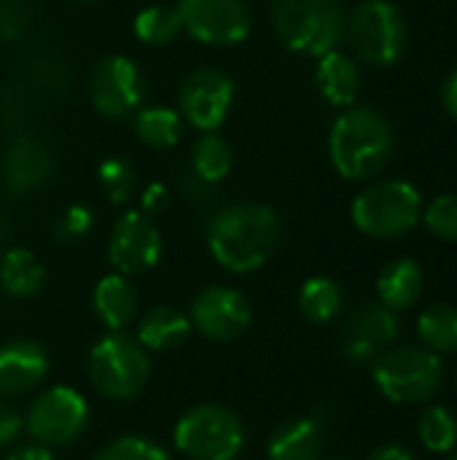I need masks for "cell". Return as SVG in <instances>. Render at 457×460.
I'll return each instance as SVG.
<instances>
[{
  "mask_svg": "<svg viewBox=\"0 0 457 460\" xmlns=\"http://www.w3.org/2000/svg\"><path fill=\"white\" fill-rule=\"evenodd\" d=\"M280 245V216L269 205L237 202L221 208L207 224L210 256L234 275L261 270Z\"/></svg>",
  "mask_w": 457,
  "mask_h": 460,
  "instance_id": "cell-1",
  "label": "cell"
},
{
  "mask_svg": "<svg viewBox=\"0 0 457 460\" xmlns=\"http://www.w3.org/2000/svg\"><path fill=\"white\" fill-rule=\"evenodd\" d=\"M396 135L385 113L369 105L345 108L329 132V156L334 170L347 181L374 178L393 154Z\"/></svg>",
  "mask_w": 457,
  "mask_h": 460,
  "instance_id": "cell-2",
  "label": "cell"
},
{
  "mask_svg": "<svg viewBox=\"0 0 457 460\" xmlns=\"http://www.w3.org/2000/svg\"><path fill=\"white\" fill-rule=\"evenodd\" d=\"M272 24L291 51L310 57L337 49L347 32L339 0H272Z\"/></svg>",
  "mask_w": 457,
  "mask_h": 460,
  "instance_id": "cell-3",
  "label": "cell"
},
{
  "mask_svg": "<svg viewBox=\"0 0 457 460\" xmlns=\"http://www.w3.org/2000/svg\"><path fill=\"white\" fill-rule=\"evenodd\" d=\"M372 377L380 394L396 404H420L439 394L444 361L428 348L399 345L372 361Z\"/></svg>",
  "mask_w": 457,
  "mask_h": 460,
  "instance_id": "cell-4",
  "label": "cell"
},
{
  "mask_svg": "<svg viewBox=\"0 0 457 460\" xmlns=\"http://www.w3.org/2000/svg\"><path fill=\"white\" fill-rule=\"evenodd\" d=\"M86 372L97 394L113 402H127L135 399L148 383L151 356L132 334L108 332L92 345Z\"/></svg>",
  "mask_w": 457,
  "mask_h": 460,
  "instance_id": "cell-5",
  "label": "cell"
},
{
  "mask_svg": "<svg viewBox=\"0 0 457 460\" xmlns=\"http://www.w3.org/2000/svg\"><path fill=\"white\" fill-rule=\"evenodd\" d=\"M350 216L361 234L372 240H396L420 224L423 197L409 181H380L353 199Z\"/></svg>",
  "mask_w": 457,
  "mask_h": 460,
  "instance_id": "cell-6",
  "label": "cell"
},
{
  "mask_svg": "<svg viewBox=\"0 0 457 460\" xmlns=\"http://www.w3.org/2000/svg\"><path fill=\"white\" fill-rule=\"evenodd\" d=\"M172 442L189 460H234L245 445V429L232 410L197 404L175 423Z\"/></svg>",
  "mask_w": 457,
  "mask_h": 460,
  "instance_id": "cell-7",
  "label": "cell"
},
{
  "mask_svg": "<svg viewBox=\"0 0 457 460\" xmlns=\"http://www.w3.org/2000/svg\"><path fill=\"white\" fill-rule=\"evenodd\" d=\"M347 35L356 54L372 67L396 65L409 40L407 22L391 0H364L347 19Z\"/></svg>",
  "mask_w": 457,
  "mask_h": 460,
  "instance_id": "cell-8",
  "label": "cell"
},
{
  "mask_svg": "<svg viewBox=\"0 0 457 460\" xmlns=\"http://www.w3.org/2000/svg\"><path fill=\"white\" fill-rule=\"evenodd\" d=\"M89 426V404L81 391L54 385L38 394L24 415V431L40 447H67L83 437Z\"/></svg>",
  "mask_w": 457,
  "mask_h": 460,
  "instance_id": "cell-9",
  "label": "cell"
},
{
  "mask_svg": "<svg viewBox=\"0 0 457 460\" xmlns=\"http://www.w3.org/2000/svg\"><path fill=\"white\" fill-rule=\"evenodd\" d=\"M178 16L183 30L207 46H237L253 30L245 0H178Z\"/></svg>",
  "mask_w": 457,
  "mask_h": 460,
  "instance_id": "cell-10",
  "label": "cell"
},
{
  "mask_svg": "<svg viewBox=\"0 0 457 460\" xmlns=\"http://www.w3.org/2000/svg\"><path fill=\"white\" fill-rule=\"evenodd\" d=\"M89 100L105 119H127L145 100V75L135 59L124 54H110L92 70Z\"/></svg>",
  "mask_w": 457,
  "mask_h": 460,
  "instance_id": "cell-11",
  "label": "cell"
},
{
  "mask_svg": "<svg viewBox=\"0 0 457 460\" xmlns=\"http://www.w3.org/2000/svg\"><path fill=\"white\" fill-rule=\"evenodd\" d=\"M234 105V81L218 67L186 75L178 92V113L199 132H218Z\"/></svg>",
  "mask_w": 457,
  "mask_h": 460,
  "instance_id": "cell-12",
  "label": "cell"
},
{
  "mask_svg": "<svg viewBox=\"0 0 457 460\" xmlns=\"http://www.w3.org/2000/svg\"><path fill=\"white\" fill-rule=\"evenodd\" d=\"M191 329H197L205 340L232 342L240 340L253 323V307L245 294L229 286H210L191 302L189 313Z\"/></svg>",
  "mask_w": 457,
  "mask_h": 460,
  "instance_id": "cell-13",
  "label": "cell"
},
{
  "mask_svg": "<svg viewBox=\"0 0 457 460\" xmlns=\"http://www.w3.org/2000/svg\"><path fill=\"white\" fill-rule=\"evenodd\" d=\"M401 332L399 313L382 302H366L350 313L342 329V350L353 364H369L385 353Z\"/></svg>",
  "mask_w": 457,
  "mask_h": 460,
  "instance_id": "cell-14",
  "label": "cell"
},
{
  "mask_svg": "<svg viewBox=\"0 0 457 460\" xmlns=\"http://www.w3.org/2000/svg\"><path fill=\"white\" fill-rule=\"evenodd\" d=\"M108 259L119 275H140L159 264L162 237L145 213H124L108 240Z\"/></svg>",
  "mask_w": 457,
  "mask_h": 460,
  "instance_id": "cell-15",
  "label": "cell"
},
{
  "mask_svg": "<svg viewBox=\"0 0 457 460\" xmlns=\"http://www.w3.org/2000/svg\"><path fill=\"white\" fill-rule=\"evenodd\" d=\"M48 375V356L32 340H11L0 345V396H24Z\"/></svg>",
  "mask_w": 457,
  "mask_h": 460,
  "instance_id": "cell-16",
  "label": "cell"
},
{
  "mask_svg": "<svg viewBox=\"0 0 457 460\" xmlns=\"http://www.w3.org/2000/svg\"><path fill=\"white\" fill-rule=\"evenodd\" d=\"M54 172V159L48 148L32 137L22 135L11 143L3 159V183L11 194H30L40 189Z\"/></svg>",
  "mask_w": 457,
  "mask_h": 460,
  "instance_id": "cell-17",
  "label": "cell"
},
{
  "mask_svg": "<svg viewBox=\"0 0 457 460\" xmlns=\"http://www.w3.org/2000/svg\"><path fill=\"white\" fill-rule=\"evenodd\" d=\"M326 447V431L315 418L283 420L267 442L269 460H321Z\"/></svg>",
  "mask_w": 457,
  "mask_h": 460,
  "instance_id": "cell-18",
  "label": "cell"
},
{
  "mask_svg": "<svg viewBox=\"0 0 457 460\" xmlns=\"http://www.w3.org/2000/svg\"><path fill=\"white\" fill-rule=\"evenodd\" d=\"M315 81L321 86V94L331 105L350 108V105H356L358 92H361V67L350 54L331 49V51L321 54Z\"/></svg>",
  "mask_w": 457,
  "mask_h": 460,
  "instance_id": "cell-19",
  "label": "cell"
},
{
  "mask_svg": "<svg viewBox=\"0 0 457 460\" xmlns=\"http://www.w3.org/2000/svg\"><path fill=\"white\" fill-rule=\"evenodd\" d=\"M92 307L108 332H124L137 313V294L127 275H105L92 294Z\"/></svg>",
  "mask_w": 457,
  "mask_h": 460,
  "instance_id": "cell-20",
  "label": "cell"
},
{
  "mask_svg": "<svg viewBox=\"0 0 457 460\" xmlns=\"http://www.w3.org/2000/svg\"><path fill=\"white\" fill-rule=\"evenodd\" d=\"M423 286H426V272L415 259H393L391 264L382 267L377 278L380 302L393 313L415 307L417 299L423 296Z\"/></svg>",
  "mask_w": 457,
  "mask_h": 460,
  "instance_id": "cell-21",
  "label": "cell"
},
{
  "mask_svg": "<svg viewBox=\"0 0 457 460\" xmlns=\"http://www.w3.org/2000/svg\"><path fill=\"white\" fill-rule=\"evenodd\" d=\"M191 334V321L183 310L178 307H151L140 321H137V334L135 340L148 350V353H167L180 348Z\"/></svg>",
  "mask_w": 457,
  "mask_h": 460,
  "instance_id": "cell-22",
  "label": "cell"
},
{
  "mask_svg": "<svg viewBox=\"0 0 457 460\" xmlns=\"http://www.w3.org/2000/svg\"><path fill=\"white\" fill-rule=\"evenodd\" d=\"M46 272L35 253L24 248H11L0 259V288L13 299H30L43 288Z\"/></svg>",
  "mask_w": 457,
  "mask_h": 460,
  "instance_id": "cell-23",
  "label": "cell"
},
{
  "mask_svg": "<svg viewBox=\"0 0 457 460\" xmlns=\"http://www.w3.org/2000/svg\"><path fill=\"white\" fill-rule=\"evenodd\" d=\"M135 135L143 146L154 151H167L180 140L183 119L175 108L167 105H140L135 111Z\"/></svg>",
  "mask_w": 457,
  "mask_h": 460,
  "instance_id": "cell-24",
  "label": "cell"
},
{
  "mask_svg": "<svg viewBox=\"0 0 457 460\" xmlns=\"http://www.w3.org/2000/svg\"><path fill=\"white\" fill-rule=\"evenodd\" d=\"M234 164L232 146L218 132H202L191 146V172L205 183H221Z\"/></svg>",
  "mask_w": 457,
  "mask_h": 460,
  "instance_id": "cell-25",
  "label": "cell"
},
{
  "mask_svg": "<svg viewBox=\"0 0 457 460\" xmlns=\"http://www.w3.org/2000/svg\"><path fill=\"white\" fill-rule=\"evenodd\" d=\"M417 334L423 348L434 350L436 356L457 353V307L453 305H434L417 318Z\"/></svg>",
  "mask_w": 457,
  "mask_h": 460,
  "instance_id": "cell-26",
  "label": "cell"
},
{
  "mask_svg": "<svg viewBox=\"0 0 457 460\" xmlns=\"http://www.w3.org/2000/svg\"><path fill=\"white\" fill-rule=\"evenodd\" d=\"M345 296L331 278H310L299 291V310L312 323H329L342 313Z\"/></svg>",
  "mask_w": 457,
  "mask_h": 460,
  "instance_id": "cell-27",
  "label": "cell"
},
{
  "mask_svg": "<svg viewBox=\"0 0 457 460\" xmlns=\"http://www.w3.org/2000/svg\"><path fill=\"white\" fill-rule=\"evenodd\" d=\"M183 32L178 8L170 5H145L135 16V35L148 46H170Z\"/></svg>",
  "mask_w": 457,
  "mask_h": 460,
  "instance_id": "cell-28",
  "label": "cell"
},
{
  "mask_svg": "<svg viewBox=\"0 0 457 460\" xmlns=\"http://www.w3.org/2000/svg\"><path fill=\"white\" fill-rule=\"evenodd\" d=\"M417 434H420V442L426 445V450L442 456V453H450L457 445V418L453 410L442 407V404H434L423 412L420 418V426H417Z\"/></svg>",
  "mask_w": 457,
  "mask_h": 460,
  "instance_id": "cell-29",
  "label": "cell"
},
{
  "mask_svg": "<svg viewBox=\"0 0 457 460\" xmlns=\"http://www.w3.org/2000/svg\"><path fill=\"white\" fill-rule=\"evenodd\" d=\"M94 460H172L170 453L156 445L154 439L148 437H137V434H129V437H119L113 442H108Z\"/></svg>",
  "mask_w": 457,
  "mask_h": 460,
  "instance_id": "cell-30",
  "label": "cell"
},
{
  "mask_svg": "<svg viewBox=\"0 0 457 460\" xmlns=\"http://www.w3.org/2000/svg\"><path fill=\"white\" fill-rule=\"evenodd\" d=\"M100 186L113 205H121L132 197L135 167L124 156H110L100 164Z\"/></svg>",
  "mask_w": 457,
  "mask_h": 460,
  "instance_id": "cell-31",
  "label": "cell"
},
{
  "mask_svg": "<svg viewBox=\"0 0 457 460\" xmlns=\"http://www.w3.org/2000/svg\"><path fill=\"white\" fill-rule=\"evenodd\" d=\"M423 221L434 237H439L444 243H457V194L436 197L423 210Z\"/></svg>",
  "mask_w": 457,
  "mask_h": 460,
  "instance_id": "cell-32",
  "label": "cell"
},
{
  "mask_svg": "<svg viewBox=\"0 0 457 460\" xmlns=\"http://www.w3.org/2000/svg\"><path fill=\"white\" fill-rule=\"evenodd\" d=\"M92 224H94V213H92L86 205H70V208L59 216L54 234H57V240L70 243V240L83 237V234L92 229Z\"/></svg>",
  "mask_w": 457,
  "mask_h": 460,
  "instance_id": "cell-33",
  "label": "cell"
},
{
  "mask_svg": "<svg viewBox=\"0 0 457 460\" xmlns=\"http://www.w3.org/2000/svg\"><path fill=\"white\" fill-rule=\"evenodd\" d=\"M30 24L24 0H0V40H16Z\"/></svg>",
  "mask_w": 457,
  "mask_h": 460,
  "instance_id": "cell-34",
  "label": "cell"
},
{
  "mask_svg": "<svg viewBox=\"0 0 457 460\" xmlns=\"http://www.w3.org/2000/svg\"><path fill=\"white\" fill-rule=\"evenodd\" d=\"M24 431V418L22 412L0 396V447H11Z\"/></svg>",
  "mask_w": 457,
  "mask_h": 460,
  "instance_id": "cell-35",
  "label": "cell"
},
{
  "mask_svg": "<svg viewBox=\"0 0 457 460\" xmlns=\"http://www.w3.org/2000/svg\"><path fill=\"white\" fill-rule=\"evenodd\" d=\"M170 205V189L164 183H151L143 191V213H159Z\"/></svg>",
  "mask_w": 457,
  "mask_h": 460,
  "instance_id": "cell-36",
  "label": "cell"
},
{
  "mask_svg": "<svg viewBox=\"0 0 457 460\" xmlns=\"http://www.w3.org/2000/svg\"><path fill=\"white\" fill-rule=\"evenodd\" d=\"M442 105H444V111L457 121V67L450 70V75L442 84Z\"/></svg>",
  "mask_w": 457,
  "mask_h": 460,
  "instance_id": "cell-37",
  "label": "cell"
},
{
  "mask_svg": "<svg viewBox=\"0 0 457 460\" xmlns=\"http://www.w3.org/2000/svg\"><path fill=\"white\" fill-rule=\"evenodd\" d=\"M189 172H191V170H189ZM183 191H186V197L194 199V202H207V199H210V183L199 181L194 172L189 175V181H183Z\"/></svg>",
  "mask_w": 457,
  "mask_h": 460,
  "instance_id": "cell-38",
  "label": "cell"
},
{
  "mask_svg": "<svg viewBox=\"0 0 457 460\" xmlns=\"http://www.w3.org/2000/svg\"><path fill=\"white\" fill-rule=\"evenodd\" d=\"M5 460H54L48 447H40V445H24V447H16L13 453H8Z\"/></svg>",
  "mask_w": 457,
  "mask_h": 460,
  "instance_id": "cell-39",
  "label": "cell"
},
{
  "mask_svg": "<svg viewBox=\"0 0 457 460\" xmlns=\"http://www.w3.org/2000/svg\"><path fill=\"white\" fill-rule=\"evenodd\" d=\"M369 460H417L407 447H401V445H382V447H377L374 453H372V458Z\"/></svg>",
  "mask_w": 457,
  "mask_h": 460,
  "instance_id": "cell-40",
  "label": "cell"
},
{
  "mask_svg": "<svg viewBox=\"0 0 457 460\" xmlns=\"http://www.w3.org/2000/svg\"><path fill=\"white\" fill-rule=\"evenodd\" d=\"M450 460H457V445L450 450Z\"/></svg>",
  "mask_w": 457,
  "mask_h": 460,
  "instance_id": "cell-41",
  "label": "cell"
},
{
  "mask_svg": "<svg viewBox=\"0 0 457 460\" xmlns=\"http://www.w3.org/2000/svg\"><path fill=\"white\" fill-rule=\"evenodd\" d=\"M3 237H5V226H3V221H0V243H3Z\"/></svg>",
  "mask_w": 457,
  "mask_h": 460,
  "instance_id": "cell-42",
  "label": "cell"
},
{
  "mask_svg": "<svg viewBox=\"0 0 457 460\" xmlns=\"http://www.w3.org/2000/svg\"><path fill=\"white\" fill-rule=\"evenodd\" d=\"M75 3H94V0H75Z\"/></svg>",
  "mask_w": 457,
  "mask_h": 460,
  "instance_id": "cell-43",
  "label": "cell"
},
{
  "mask_svg": "<svg viewBox=\"0 0 457 460\" xmlns=\"http://www.w3.org/2000/svg\"><path fill=\"white\" fill-rule=\"evenodd\" d=\"M334 460H345V458H334Z\"/></svg>",
  "mask_w": 457,
  "mask_h": 460,
  "instance_id": "cell-44",
  "label": "cell"
}]
</instances>
